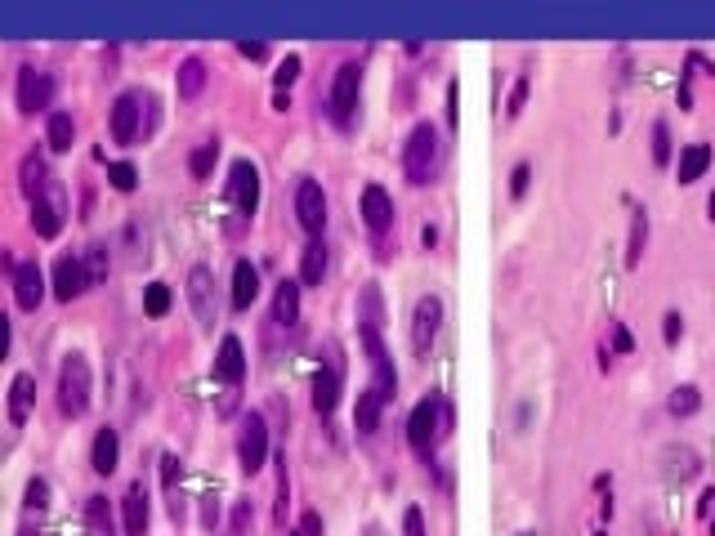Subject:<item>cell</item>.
<instances>
[{
	"label": "cell",
	"instance_id": "1",
	"mask_svg": "<svg viewBox=\"0 0 715 536\" xmlns=\"http://www.w3.org/2000/svg\"><path fill=\"white\" fill-rule=\"evenodd\" d=\"M438 170H443V134H438L434 121H421L403 143V179L412 188H429L438 179Z\"/></svg>",
	"mask_w": 715,
	"mask_h": 536
},
{
	"label": "cell",
	"instance_id": "2",
	"mask_svg": "<svg viewBox=\"0 0 715 536\" xmlns=\"http://www.w3.org/2000/svg\"><path fill=\"white\" fill-rule=\"evenodd\" d=\"M322 112H327V121H331V126H336L340 134L358 130V112H362V63H358V59H345V63L336 67Z\"/></svg>",
	"mask_w": 715,
	"mask_h": 536
},
{
	"label": "cell",
	"instance_id": "3",
	"mask_svg": "<svg viewBox=\"0 0 715 536\" xmlns=\"http://www.w3.org/2000/svg\"><path fill=\"white\" fill-rule=\"evenodd\" d=\"M447 429H452V407L443 402L438 389H429V394L412 407V416H407V447L429 461L434 447H438V438H447Z\"/></svg>",
	"mask_w": 715,
	"mask_h": 536
},
{
	"label": "cell",
	"instance_id": "4",
	"mask_svg": "<svg viewBox=\"0 0 715 536\" xmlns=\"http://www.w3.org/2000/svg\"><path fill=\"white\" fill-rule=\"evenodd\" d=\"M90 398H94V376H90V362L81 353H68L59 362V385H54V402L68 420H81L90 411Z\"/></svg>",
	"mask_w": 715,
	"mask_h": 536
},
{
	"label": "cell",
	"instance_id": "5",
	"mask_svg": "<svg viewBox=\"0 0 715 536\" xmlns=\"http://www.w3.org/2000/svg\"><path fill=\"white\" fill-rule=\"evenodd\" d=\"M157 108V99H152L148 90H121L117 99H112L108 108V130H112V143H121V148H135V143L148 134L143 126V112Z\"/></svg>",
	"mask_w": 715,
	"mask_h": 536
},
{
	"label": "cell",
	"instance_id": "6",
	"mask_svg": "<svg viewBox=\"0 0 715 536\" xmlns=\"http://www.w3.org/2000/svg\"><path fill=\"white\" fill-rule=\"evenodd\" d=\"M309 394H313V411H318L322 420L336 416L340 394H345V362H340V344L336 340H327V362L313 371Z\"/></svg>",
	"mask_w": 715,
	"mask_h": 536
},
{
	"label": "cell",
	"instance_id": "7",
	"mask_svg": "<svg viewBox=\"0 0 715 536\" xmlns=\"http://www.w3.org/2000/svg\"><path fill=\"white\" fill-rule=\"evenodd\" d=\"M269 416L264 411H246L242 416V429H237V465H242V474H260L264 465H269Z\"/></svg>",
	"mask_w": 715,
	"mask_h": 536
},
{
	"label": "cell",
	"instance_id": "8",
	"mask_svg": "<svg viewBox=\"0 0 715 536\" xmlns=\"http://www.w3.org/2000/svg\"><path fill=\"white\" fill-rule=\"evenodd\" d=\"M14 99L23 117H36V112H50L54 108V76L36 63L18 67V81H14Z\"/></svg>",
	"mask_w": 715,
	"mask_h": 536
},
{
	"label": "cell",
	"instance_id": "9",
	"mask_svg": "<svg viewBox=\"0 0 715 536\" xmlns=\"http://www.w3.org/2000/svg\"><path fill=\"white\" fill-rule=\"evenodd\" d=\"M358 340H362V349H367V362H371V371H376V394L385 398V402H394L398 398V371H394V358H389V349H385V340H380V327H367V322H358Z\"/></svg>",
	"mask_w": 715,
	"mask_h": 536
},
{
	"label": "cell",
	"instance_id": "10",
	"mask_svg": "<svg viewBox=\"0 0 715 536\" xmlns=\"http://www.w3.org/2000/svg\"><path fill=\"white\" fill-rule=\"evenodd\" d=\"M224 197H228V206H233L242 219H251L255 210H260V170H255V161L242 157V161H233V166H228Z\"/></svg>",
	"mask_w": 715,
	"mask_h": 536
},
{
	"label": "cell",
	"instance_id": "11",
	"mask_svg": "<svg viewBox=\"0 0 715 536\" xmlns=\"http://www.w3.org/2000/svg\"><path fill=\"white\" fill-rule=\"evenodd\" d=\"M443 318H447V309L438 295H421V300L412 304V353L421 362L429 358V349H434L438 331H443Z\"/></svg>",
	"mask_w": 715,
	"mask_h": 536
},
{
	"label": "cell",
	"instance_id": "12",
	"mask_svg": "<svg viewBox=\"0 0 715 536\" xmlns=\"http://www.w3.org/2000/svg\"><path fill=\"white\" fill-rule=\"evenodd\" d=\"M358 215H362V224H367V233L376 237V242H385V237L394 233V224H398L394 197H389L380 184H367V188H362V197H358Z\"/></svg>",
	"mask_w": 715,
	"mask_h": 536
},
{
	"label": "cell",
	"instance_id": "13",
	"mask_svg": "<svg viewBox=\"0 0 715 536\" xmlns=\"http://www.w3.org/2000/svg\"><path fill=\"white\" fill-rule=\"evenodd\" d=\"M188 304H193L197 322H202V331H215L219 322V300H215V273L206 264H193L188 268Z\"/></svg>",
	"mask_w": 715,
	"mask_h": 536
},
{
	"label": "cell",
	"instance_id": "14",
	"mask_svg": "<svg viewBox=\"0 0 715 536\" xmlns=\"http://www.w3.org/2000/svg\"><path fill=\"white\" fill-rule=\"evenodd\" d=\"M63 224H68V193H63L59 184H50L32 201V233L50 242V237L63 233Z\"/></svg>",
	"mask_w": 715,
	"mask_h": 536
},
{
	"label": "cell",
	"instance_id": "15",
	"mask_svg": "<svg viewBox=\"0 0 715 536\" xmlns=\"http://www.w3.org/2000/svg\"><path fill=\"white\" fill-rule=\"evenodd\" d=\"M295 219L309 237H322L327 233V193H322L318 179H300L295 188Z\"/></svg>",
	"mask_w": 715,
	"mask_h": 536
},
{
	"label": "cell",
	"instance_id": "16",
	"mask_svg": "<svg viewBox=\"0 0 715 536\" xmlns=\"http://www.w3.org/2000/svg\"><path fill=\"white\" fill-rule=\"evenodd\" d=\"M85 291H90V273H85L81 255H59L54 273H50V295L59 304H72V300H81Z\"/></svg>",
	"mask_w": 715,
	"mask_h": 536
},
{
	"label": "cell",
	"instance_id": "17",
	"mask_svg": "<svg viewBox=\"0 0 715 536\" xmlns=\"http://www.w3.org/2000/svg\"><path fill=\"white\" fill-rule=\"evenodd\" d=\"M9 282H14V300L23 313H36L45 304V295H50V277L41 273V264L36 260H23L9 273Z\"/></svg>",
	"mask_w": 715,
	"mask_h": 536
},
{
	"label": "cell",
	"instance_id": "18",
	"mask_svg": "<svg viewBox=\"0 0 715 536\" xmlns=\"http://www.w3.org/2000/svg\"><path fill=\"white\" fill-rule=\"evenodd\" d=\"M215 380H224L228 389H237L246 380V349L237 335H224L215 349Z\"/></svg>",
	"mask_w": 715,
	"mask_h": 536
},
{
	"label": "cell",
	"instance_id": "19",
	"mask_svg": "<svg viewBox=\"0 0 715 536\" xmlns=\"http://www.w3.org/2000/svg\"><path fill=\"white\" fill-rule=\"evenodd\" d=\"M662 474H666V483H693V478L702 474V456L693 452L689 443L662 447Z\"/></svg>",
	"mask_w": 715,
	"mask_h": 536
},
{
	"label": "cell",
	"instance_id": "20",
	"mask_svg": "<svg viewBox=\"0 0 715 536\" xmlns=\"http://www.w3.org/2000/svg\"><path fill=\"white\" fill-rule=\"evenodd\" d=\"M121 523H126V536H148L152 501H148V487L143 483H130L126 496H121Z\"/></svg>",
	"mask_w": 715,
	"mask_h": 536
},
{
	"label": "cell",
	"instance_id": "21",
	"mask_svg": "<svg viewBox=\"0 0 715 536\" xmlns=\"http://www.w3.org/2000/svg\"><path fill=\"white\" fill-rule=\"evenodd\" d=\"M5 407H9V425L23 429V425H27V416H32V407H36V376L18 371V376L9 380V398H5Z\"/></svg>",
	"mask_w": 715,
	"mask_h": 536
},
{
	"label": "cell",
	"instance_id": "22",
	"mask_svg": "<svg viewBox=\"0 0 715 536\" xmlns=\"http://www.w3.org/2000/svg\"><path fill=\"white\" fill-rule=\"evenodd\" d=\"M117 465H121V434L112 425H103L90 443V469L108 478V474H117Z\"/></svg>",
	"mask_w": 715,
	"mask_h": 536
},
{
	"label": "cell",
	"instance_id": "23",
	"mask_svg": "<svg viewBox=\"0 0 715 536\" xmlns=\"http://www.w3.org/2000/svg\"><path fill=\"white\" fill-rule=\"evenodd\" d=\"M50 184H54V179H50V161H45L41 152H27V157L18 161V188H23L27 206H32V201L41 197Z\"/></svg>",
	"mask_w": 715,
	"mask_h": 536
},
{
	"label": "cell",
	"instance_id": "24",
	"mask_svg": "<svg viewBox=\"0 0 715 536\" xmlns=\"http://www.w3.org/2000/svg\"><path fill=\"white\" fill-rule=\"evenodd\" d=\"M300 291H304V286L295 282V277H282V282L273 286V322L286 327V331L300 322Z\"/></svg>",
	"mask_w": 715,
	"mask_h": 536
},
{
	"label": "cell",
	"instance_id": "25",
	"mask_svg": "<svg viewBox=\"0 0 715 536\" xmlns=\"http://www.w3.org/2000/svg\"><path fill=\"white\" fill-rule=\"evenodd\" d=\"M707 170H711V143H684L680 161H675V179L689 188V184H698Z\"/></svg>",
	"mask_w": 715,
	"mask_h": 536
},
{
	"label": "cell",
	"instance_id": "26",
	"mask_svg": "<svg viewBox=\"0 0 715 536\" xmlns=\"http://www.w3.org/2000/svg\"><path fill=\"white\" fill-rule=\"evenodd\" d=\"M255 300H260V268L251 260H237L233 264V309L246 313Z\"/></svg>",
	"mask_w": 715,
	"mask_h": 536
},
{
	"label": "cell",
	"instance_id": "27",
	"mask_svg": "<svg viewBox=\"0 0 715 536\" xmlns=\"http://www.w3.org/2000/svg\"><path fill=\"white\" fill-rule=\"evenodd\" d=\"M206 76H211V72H206V59H197V54H188V59L179 63V72H175V94H179V99H184V103H193L197 94L206 90Z\"/></svg>",
	"mask_w": 715,
	"mask_h": 536
},
{
	"label": "cell",
	"instance_id": "28",
	"mask_svg": "<svg viewBox=\"0 0 715 536\" xmlns=\"http://www.w3.org/2000/svg\"><path fill=\"white\" fill-rule=\"evenodd\" d=\"M327 242L322 237H309V246L300 251V286H322V277H327Z\"/></svg>",
	"mask_w": 715,
	"mask_h": 536
},
{
	"label": "cell",
	"instance_id": "29",
	"mask_svg": "<svg viewBox=\"0 0 715 536\" xmlns=\"http://www.w3.org/2000/svg\"><path fill=\"white\" fill-rule=\"evenodd\" d=\"M380 411H385V398H380L376 389H362L358 402H354V429H358V438H376Z\"/></svg>",
	"mask_w": 715,
	"mask_h": 536
},
{
	"label": "cell",
	"instance_id": "30",
	"mask_svg": "<svg viewBox=\"0 0 715 536\" xmlns=\"http://www.w3.org/2000/svg\"><path fill=\"white\" fill-rule=\"evenodd\" d=\"M631 206V233H626V268H640L644 264V251H648V210L635 206V201H626Z\"/></svg>",
	"mask_w": 715,
	"mask_h": 536
},
{
	"label": "cell",
	"instance_id": "31",
	"mask_svg": "<svg viewBox=\"0 0 715 536\" xmlns=\"http://www.w3.org/2000/svg\"><path fill=\"white\" fill-rule=\"evenodd\" d=\"M45 143H50V152H72V143H76V121H72V112H50L45 117Z\"/></svg>",
	"mask_w": 715,
	"mask_h": 536
},
{
	"label": "cell",
	"instance_id": "32",
	"mask_svg": "<svg viewBox=\"0 0 715 536\" xmlns=\"http://www.w3.org/2000/svg\"><path fill=\"white\" fill-rule=\"evenodd\" d=\"M81 264H85V273H90V286H103L108 282V273H112V255H108V242H90L81 251Z\"/></svg>",
	"mask_w": 715,
	"mask_h": 536
},
{
	"label": "cell",
	"instance_id": "33",
	"mask_svg": "<svg viewBox=\"0 0 715 536\" xmlns=\"http://www.w3.org/2000/svg\"><path fill=\"white\" fill-rule=\"evenodd\" d=\"M85 528H90V536H117V528H112L108 496H85Z\"/></svg>",
	"mask_w": 715,
	"mask_h": 536
},
{
	"label": "cell",
	"instance_id": "34",
	"mask_svg": "<svg viewBox=\"0 0 715 536\" xmlns=\"http://www.w3.org/2000/svg\"><path fill=\"white\" fill-rule=\"evenodd\" d=\"M698 407H702V389H698V385H675L671 398H666V411H671L675 420L698 416Z\"/></svg>",
	"mask_w": 715,
	"mask_h": 536
},
{
	"label": "cell",
	"instance_id": "35",
	"mask_svg": "<svg viewBox=\"0 0 715 536\" xmlns=\"http://www.w3.org/2000/svg\"><path fill=\"white\" fill-rule=\"evenodd\" d=\"M215 161H219V139L211 134V139H202L193 152H188V175H193V179H211Z\"/></svg>",
	"mask_w": 715,
	"mask_h": 536
},
{
	"label": "cell",
	"instance_id": "36",
	"mask_svg": "<svg viewBox=\"0 0 715 536\" xmlns=\"http://www.w3.org/2000/svg\"><path fill=\"white\" fill-rule=\"evenodd\" d=\"M648 152H653V166H662V170L675 161V139H671L666 121H653V130H648Z\"/></svg>",
	"mask_w": 715,
	"mask_h": 536
},
{
	"label": "cell",
	"instance_id": "37",
	"mask_svg": "<svg viewBox=\"0 0 715 536\" xmlns=\"http://www.w3.org/2000/svg\"><path fill=\"white\" fill-rule=\"evenodd\" d=\"M170 304H175V291H170L166 282H148V286H143V313H148V318H166Z\"/></svg>",
	"mask_w": 715,
	"mask_h": 536
},
{
	"label": "cell",
	"instance_id": "38",
	"mask_svg": "<svg viewBox=\"0 0 715 536\" xmlns=\"http://www.w3.org/2000/svg\"><path fill=\"white\" fill-rule=\"evenodd\" d=\"M273 465H278V501H273V523L286 528V505H291V474H286V452L273 456Z\"/></svg>",
	"mask_w": 715,
	"mask_h": 536
},
{
	"label": "cell",
	"instance_id": "39",
	"mask_svg": "<svg viewBox=\"0 0 715 536\" xmlns=\"http://www.w3.org/2000/svg\"><path fill=\"white\" fill-rule=\"evenodd\" d=\"M108 184L117 188V193H135V188H139V170L130 166V161H108Z\"/></svg>",
	"mask_w": 715,
	"mask_h": 536
},
{
	"label": "cell",
	"instance_id": "40",
	"mask_svg": "<svg viewBox=\"0 0 715 536\" xmlns=\"http://www.w3.org/2000/svg\"><path fill=\"white\" fill-rule=\"evenodd\" d=\"M23 505L27 510H36V514H45L50 510V478H27V492H23Z\"/></svg>",
	"mask_w": 715,
	"mask_h": 536
},
{
	"label": "cell",
	"instance_id": "41",
	"mask_svg": "<svg viewBox=\"0 0 715 536\" xmlns=\"http://www.w3.org/2000/svg\"><path fill=\"white\" fill-rule=\"evenodd\" d=\"M300 72H304V59H300V54H286V59L278 63V72H273V85H278V94H291V85L300 81Z\"/></svg>",
	"mask_w": 715,
	"mask_h": 536
},
{
	"label": "cell",
	"instance_id": "42",
	"mask_svg": "<svg viewBox=\"0 0 715 536\" xmlns=\"http://www.w3.org/2000/svg\"><path fill=\"white\" fill-rule=\"evenodd\" d=\"M528 94H532V76L523 72L519 81H514L510 99H505V117H510V121H519V117H523V108H528Z\"/></svg>",
	"mask_w": 715,
	"mask_h": 536
},
{
	"label": "cell",
	"instance_id": "43",
	"mask_svg": "<svg viewBox=\"0 0 715 536\" xmlns=\"http://www.w3.org/2000/svg\"><path fill=\"white\" fill-rule=\"evenodd\" d=\"M358 322H367V327H380V322H385V309H380V291H376V286H362Z\"/></svg>",
	"mask_w": 715,
	"mask_h": 536
},
{
	"label": "cell",
	"instance_id": "44",
	"mask_svg": "<svg viewBox=\"0 0 715 536\" xmlns=\"http://www.w3.org/2000/svg\"><path fill=\"white\" fill-rule=\"evenodd\" d=\"M251 523H255V505L237 501L233 505V523H228V536H251Z\"/></svg>",
	"mask_w": 715,
	"mask_h": 536
},
{
	"label": "cell",
	"instance_id": "45",
	"mask_svg": "<svg viewBox=\"0 0 715 536\" xmlns=\"http://www.w3.org/2000/svg\"><path fill=\"white\" fill-rule=\"evenodd\" d=\"M608 349L613 353H635V335L626 331V322H608Z\"/></svg>",
	"mask_w": 715,
	"mask_h": 536
},
{
	"label": "cell",
	"instance_id": "46",
	"mask_svg": "<svg viewBox=\"0 0 715 536\" xmlns=\"http://www.w3.org/2000/svg\"><path fill=\"white\" fill-rule=\"evenodd\" d=\"M662 340H666V349H675V344L684 340V318H680V309H666V313H662Z\"/></svg>",
	"mask_w": 715,
	"mask_h": 536
},
{
	"label": "cell",
	"instance_id": "47",
	"mask_svg": "<svg viewBox=\"0 0 715 536\" xmlns=\"http://www.w3.org/2000/svg\"><path fill=\"white\" fill-rule=\"evenodd\" d=\"M528 188H532V166H528V161H519V166L510 170V197L523 201V197H528Z\"/></svg>",
	"mask_w": 715,
	"mask_h": 536
},
{
	"label": "cell",
	"instance_id": "48",
	"mask_svg": "<svg viewBox=\"0 0 715 536\" xmlns=\"http://www.w3.org/2000/svg\"><path fill=\"white\" fill-rule=\"evenodd\" d=\"M698 519H702V528H707V536H715V487H702V496H698Z\"/></svg>",
	"mask_w": 715,
	"mask_h": 536
},
{
	"label": "cell",
	"instance_id": "49",
	"mask_svg": "<svg viewBox=\"0 0 715 536\" xmlns=\"http://www.w3.org/2000/svg\"><path fill=\"white\" fill-rule=\"evenodd\" d=\"M286 536H322V514L318 510H304L300 519H295V528Z\"/></svg>",
	"mask_w": 715,
	"mask_h": 536
},
{
	"label": "cell",
	"instance_id": "50",
	"mask_svg": "<svg viewBox=\"0 0 715 536\" xmlns=\"http://www.w3.org/2000/svg\"><path fill=\"white\" fill-rule=\"evenodd\" d=\"M179 478H184V465H179V456H161V483H166L170 496H175Z\"/></svg>",
	"mask_w": 715,
	"mask_h": 536
},
{
	"label": "cell",
	"instance_id": "51",
	"mask_svg": "<svg viewBox=\"0 0 715 536\" xmlns=\"http://www.w3.org/2000/svg\"><path fill=\"white\" fill-rule=\"evenodd\" d=\"M403 536H429V532H425V510H421V505H407V510H403Z\"/></svg>",
	"mask_w": 715,
	"mask_h": 536
},
{
	"label": "cell",
	"instance_id": "52",
	"mask_svg": "<svg viewBox=\"0 0 715 536\" xmlns=\"http://www.w3.org/2000/svg\"><path fill=\"white\" fill-rule=\"evenodd\" d=\"M456 103H461V85H447V130H456L461 126V108H456Z\"/></svg>",
	"mask_w": 715,
	"mask_h": 536
},
{
	"label": "cell",
	"instance_id": "53",
	"mask_svg": "<svg viewBox=\"0 0 715 536\" xmlns=\"http://www.w3.org/2000/svg\"><path fill=\"white\" fill-rule=\"evenodd\" d=\"M237 54H242V59H251V63H264V59H269V45H264V41H237Z\"/></svg>",
	"mask_w": 715,
	"mask_h": 536
},
{
	"label": "cell",
	"instance_id": "54",
	"mask_svg": "<svg viewBox=\"0 0 715 536\" xmlns=\"http://www.w3.org/2000/svg\"><path fill=\"white\" fill-rule=\"evenodd\" d=\"M215 523H219V505H215V496L206 492V496H202V528L215 532Z\"/></svg>",
	"mask_w": 715,
	"mask_h": 536
},
{
	"label": "cell",
	"instance_id": "55",
	"mask_svg": "<svg viewBox=\"0 0 715 536\" xmlns=\"http://www.w3.org/2000/svg\"><path fill=\"white\" fill-rule=\"evenodd\" d=\"M438 237H443V233H438V224H425V228H421V246H425V251H434Z\"/></svg>",
	"mask_w": 715,
	"mask_h": 536
},
{
	"label": "cell",
	"instance_id": "56",
	"mask_svg": "<svg viewBox=\"0 0 715 536\" xmlns=\"http://www.w3.org/2000/svg\"><path fill=\"white\" fill-rule=\"evenodd\" d=\"M707 215H711V224H715V188H711V197H707Z\"/></svg>",
	"mask_w": 715,
	"mask_h": 536
},
{
	"label": "cell",
	"instance_id": "57",
	"mask_svg": "<svg viewBox=\"0 0 715 536\" xmlns=\"http://www.w3.org/2000/svg\"><path fill=\"white\" fill-rule=\"evenodd\" d=\"M18 536H41V532H36L32 523H23V528H18Z\"/></svg>",
	"mask_w": 715,
	"mask_h": 536
},
{
	"label": "cell",
	"instance_id": "58",
	"mask_svg": "<svg viewBox=\"0 0 715 536\" xmlns=\"http://www.w3.org/2000/svg\"><path fill=\"white\" fill-rule=\"evenodd\" d=\"M519 536H537V532H519Z\"/></svg>",
	"mask_w": 715,
	"mask_h": 536
}]
</instances>
